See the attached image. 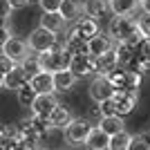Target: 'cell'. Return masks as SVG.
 <instances>
[{"label":"cell","instance_id":"cell-1","mask_svg":"<svg viewBox=\"0 0 150 150\" xmlns=\"http://www.w3.org/2000/svg\"><path fill=\"white\" fill-rule=\"evenodd\" d=\"M108 36L112 38V43L137 45L144 38V31L139 29L137 18H132V16H112L108 23Z\"/></svg>","mask_w":150,"mask_h":150},{"label":"cell","instance_id":"cell-2","mask_svg":"<svg viewBox=\"0 0 150 150\" xmlns=\"http://www.w3.org/2000/svg\"><path fill=\"white\" fill-rule=\"evenodd\" d=\"M36 58H38V63H40V69H43V72L54 74V72H58V69H67L72 54L63 47V43H56L52 50L40 52Z\"/></svg>","mask_w":150,"mask_h":150},{"label":"cell","instance_id":"cell-3","mask_svg":"<svg viewBox=\"0 0 150 150\" xmlns=\"http://www.w3.org/2000/svg\"><path fill=\"white\" fill-rule=\"evenodd\" d=\"M56 43H58V36H56V34H54V31H50V29H45V27H40V25L31 31L29 38H27L29 50H31V52H38V54H40V52L52 50Z\"/></svg>","mask_w":150,"mask_h":150},{"label":"cell","instance_id":"cell-4","mask_svg":"<svg viewBox=\"0 0 150 150\" xmlns=\"http://www.w3.org/2000/svg\"><path fill=\"white\" fill-rule=\"evenodd\" d=\"M90 128H92V123H90L88 117H85V119H81V117H72V121L63 128V130H65V139H67V144L81 146L83 141H85V137H88Z\"/></svg>","mask_w":150,"mask_h":150},{"label":"cell","instance_id":"cell-5","mask_svg":"<svg viewBox=\"0 0 150 150\" xmlns=\"http://www.w3.org/2000/svg\"><path fill=\"white\" fill-rule=\"evenodd\" d=\"M139 101V90H119L114 92L112 103H114V112L119 117H128L130 112H134Z\"/></svg>","mask_w":150,"mask_h":150},{"label":"cell","instance_id":"cell-6","mask_svg":"<svg viewBox=\"0 0 150 150\" xmlns=\"http://www.w3.org/2000/svg\"><path fill=\"white\" fill-rule=\"evenodd\" d=\"M114 92H117L114 85L108 81V76H103V74H94V79L90 81V99H92L94 103H103V101L112 99Z\"/></svg>","mask_w":150,"mask_h":150},{"label":"cell","instance_id":"cell-7","mask_svg":"<svg viewBox=\"0 0 150 150\" xmlns=\"http://www.w3.org/2000/svg\"><path fill=\"white\" fill-rule=\"evenodd\" d=\"M67 69L76 76V79L92 76V74H94V58L90 56V54H76V56L69 58Z\"/></svg>","mask_w":150,"mask_h":150},{"label":"cell","instance_id":"cell-8","mask_svg":"<svg viewBox=\"0 0 150 150\" xmlns=\"http://www.w3.org/2000/svg\"><path fill=\"white\" fill-rule=\"evenodd\" d=\"M69 31L76 34L79 38H83V40H90V38H94L96 34H101L99 20L90 18V16H79V18L74 20V27H72Z\"/></svg>","mask_w":150,"mask_h":150},{"label":"cell","instance_id":"cell-9","mask_svg":"<svg viewBox=\"0 0 150 150\" xmlns=\"http://www.w3.org/2000/svg\"><path fill=\"white\" fill-rule=\"evenodd\" d=\"M2 54L5 56H9L11 61H16V63H20L25 56H29V45H27V40H23V38H18V36H11L9 40H7L5 45H2Z\"/></svg>","mask_w":150,"mask_h":150},{"label":"cell","instance_id":"cell-10","mask_svg":"<svg viewBox=\"0 0 150 150\" xmlns=\"http://www.w3.org/2000/svg\"><path fill=\"white\" fill-rule=\"evenodd\" d=\"M56 96L54 94H36V99H34V103H31V114H36V117H43V119H47L50 117V112L56 108Z\"/></svg>","mask_w":150,"mask_h":150},{"label":"cell","instance_id":"cell-11","mask_svg":"<svg viewBox=\"0 0 150 150\" xmlns=\"http://www.w3.org/2000/svg\"><path fill=\"white\" fill-rule=\"evenodd\" d=\"M83 144H85L88 150H108V146H110V134H105L99 125H92Z\"/></svg>","mask_w":150,"mask_h":150},{"label":"cell","instance_id":"cell-12","mask_svg":"<svg viewBox=\"0 0 150 150\" xmlns=\"http://www.w3.org/2000/svg\"><path fill=\"white\" fill-rule=\"evenodd\" d=\"M52 81H54V92H69V90L76 85V79L69 69H58V72H54L52 74Z\"/></svg>","mask_w":150,"mask_h":150},{"label":"cell","instance_id":"cell-13","mask_svg":"<svg viewBox=\"0 0 150 150\" xmlns=\"http://www.w3.org/2000/svg\"><path fill=\"white\" fill-rule=\"evenodd\" d=\"M83 13L94 20H101L110 13V0H85L83 2Z\"/></svg>","mask_w":150,"mask_h":150},{"label":"cell","instance_id":"cell-14","mask_svg":"<svg viewBox=\"0 0 150 150\" xmlns=\"http://www.w3.org/2000/svg\"><path fill=\"white\" fill-rule=\"evenodd\" d=\"M29 85L34 88L36 94H54V81H52V74L50 72H38L29 79Z\"/></svg>","mask_w":150,"mask_h":150},{"label":"cell","instance_id":"cell-15","mask_svg":"<svg viewBox=\"0 0 150 150\" xmlns=\"http://www.w3.org/2000/svg\"><path fill=\"white\" fill-rule=\"evenodd\" d=\"M69 121H72V112H69L65 105H61V103H56V108H54L50 112V117H47L50 128H56V130H63Z\"/></svg>","mask_w":150,"mask_h":150},{"label":"cell","instance_id":"cell-16","mask_svg":"<svg viewBox=\"0 0 150 150\" xmlns=\"http://www.w3.org/2000/svg\"><path fill=\"white\" fill-rule=\"evenodd\" d=\"M94 58V74H103L105 76L110 69L117 67V56H114V50H108L99 56H92Z\"/></svg>","mask_w":150,"mask_h":150},{"label":"cell","instance_id":"cell-17","mask_svg":"<svg viewBox=\"0 0 150 150\" xmlns=\"http://www.w3.org/2000/svg\"><path fill=\"white\" fill-rule=\"evenodd\" d=\"M38 25L45 27V29H50V31H54V34H58V31L65 29V25H67V23L63 20V16H61L58 11H43V13H40Z\"/></svg>","mask_w":150,"mask_h":150},{"label":"cell","instance_id":"cell-18","mask_svg":"<svg viewBox=\"0 0 150 150\" xmlns=\"http://www.w3.org/2000/svg\"><path fill=\"white\" fill-rule=\"evenodd\" d=\"M112 38L108 36V34H96L94 38H90L88 40V54L90 56H99V54H103V52L112 50Z\"/></svg>","mask_w":150,"mask_h":150},{"label":"cell","instance_id":"cell-19","mask_svg":"<svg viewBox=\"0 0 150 150\" xmlns=\"http://www.w3.org/2000/svg\"><path fill=\"white\" fill-rule=\"evenodd\" d=\"M27 81H29L27 74L20 69V65H16L13 69H9L5 74V85H2V90H13V92H16V90H20Z\"/></svg>","mask_w":150,"mask_h":150},{"label":"cell","instance_id":"cell-20","mask_svg":"<svg viewBox=\"0 0 150 150\" xmlns=\"http://www.w3.org/2000/svg\"><path fill=\"white\" fill-rule=\"evenodd\" d=\"M139 11V0H110V13L114 16H134Z\"/></svg>","mask_w":150,"mask_h":150},{"label":"cell","instance_id":"cell-21","mask_svg":"<svg viewBox=\"0 0 150 150\" xmlns=\"http://www.w3.org/2000/svg\"><path fill=\"white\" fill-rule=\"evenodd\" d=\"M63 47H65L72 56H76V54H88V40L79 38L76 34H72V31H67V36L63 38Z\"/></svg>","mask_w":150,"mask_h":150},{"label":"cell","instance_id":"cell-22","mask_svg":"<svg viewBox=\"0 0 150 150\" xmlns=\"http://www.w3.org/2000/svg\"><path fill=\"white\" fill-rule=\"evenodd\" d=\"M81 11H83V5L79 0H63L61 9H58V13L63 16L65 23H74V20L81 16Z\"/></svg>","mask_w":150,"mask_h":150},{"label":"cell","instance_id":"cell-23","mask_svg":"<svg viewBox=\"0 0 150 150\" xmlns=\"http://www.w3.org/2000/svg\"><path fill=\"white\" fill-rule=\"evenodd\" d=\"M99 128L105 134H117V132H121V130H125V123H123V117H119V114H112V117H101V121H99Z\"/></svg>","mask_w":150,"mask_h":150},{"label":"cell","instance_id":"cell-24","mask_svg":"<svg viewBox=\"0 0 150 150\" xmlns=\"http://www.w3.org/2000/svg\"><path fill=\"white\" fill-rule=\"evenodd\" d=\"M112 50H114V56H117V65H121V67H125L128 61L134 58V45L130 43H114Z\"/></svg>","mask_w":150,"mask_h":150},{"label":"cell","instance_id":"cell-25","mask_svg":"<svg viewBox=\"0 0 150 150\" xmlns=\"http://www.w3.org/2000/svg\"><path fill=\"white\" fill-rule=\"evenodd\" d=\"M134 56L139 58V63H141V65L150 67V38H148V36H144L137 45H134Z\"/></svg>","mask_w":150,"mask_h":150},{"label":"cell","instance_id":"cell-26","mask_svg":"<svg viewBox=\"0 0 150 150\" xmlns=\"http://www.w3.org/2000/svg\"><path fill=\"white\" fill-rule=\"evenodd\" d=\"M130 139H132V134H130L128 130L117 132V134H112V137H110V146H108V150H128Z\"/></svg>","mask_w":150,"mask_h":150},{"label":"cell","instance_id":"cell-27","mask_svg":"<svg viewBox=\"0 0 150 150\" xmlns=\"http://www.w3.org/2000/svg\"><path fill=\"white\" fill-rule=\"evenodd\" d=\"M128 150H150V132H139V134H132Z\"/></svg>","mask_w":150,"mask_h":150},{"label":"cell","instance_id":"cell-28","mask_svg":"<svg viewBox=\"0 0 150 150\" xmlns=\"http://www.w3.org/2000/svg\"><path fill=\"white\" fill-rule=\"evenodd\" d=\"M18 65H20V69L27 74V79H31L34 74H38V72H40V63H38L36 56H31V54H29V56H25Z\"/></svg>","mask_w":150,"mask_h":150},{"label":"cell","instance_id":"cell-29","mask_svg":"<svg viewBox=\"0 0 150 150\" xmlns=\"http://www.w3.org/2000/svg\"><path fill=\"white\" fill-rule=\"evenodd\" d=\"M16 94H18V103L23 108H29L31 103H34V99H36V92H34V88L29 85V81H27L20 90H16Z\"/></svg>","mask_w":150,"mask_h":150},{"label":"cell","instance_id":"cell-30","mask_svg":"<svg viewBox=\"0 0 150 150\" xmlns=\"http://www.w3.org/2000/svg\"><path fill=\"white\" fill-rule=\"evenodd\" d=\"M137 25H139V29L144 31V36L150 38V13H144V11H141V16L137 18Z\"/></svg>","mask_w":150,"mask_h":150},{"label":"cell","instance_id":"cell-31","mask_svg":"<svg viewBox=\"0 0 150 150\" xmlns=\"http://www.w3.org/2000/svg\"><path fill=\"white\" fill-rule=\"evenodd\" d=\"M16 65H18L16 61H11V58L5 56V54H0V74H7V72H9V69H13Z\"/></svg>","mask_w":150,"mask_h":150},{"label":"cell","instance_id":"cell-32","mask_svg":"<svg viewBox=\"0 0 150 150\" xmlns=\"http://www.w3.org/2000/svg\"><path fill=\"white\" fill-rule=\"evenodd\" d=\"M61 2L63 0H40L38 5H40L43 11H58V9H61Z\"/></svg>","mask_w":150,"mask_h":150},{"label":"cell","instance_id":"cell-33","mask_svg":"<svg viewBox=\"0 0 150 150\" xmlns=\"http://www.w3.org/2000/svg\"><path fill=\"white\" fill-rule=\"evenodd\" d=\"M99 108H101V114H103V117H112V114H117V112H114L112 99H108V101H103V103H99Z\"/></svg>","mask_w":150,"mask_h":150},{"label":"cell","instance_id":"cell-34","mask_svg":"<svg viewBox=\"0 0 150 150\" xmlns=\"http://www.w3.org/2000/svg\"><path fill=\"white\" fill-rule=\"evenodd\" d=\"M101 108H99V103H94L92 108H90V112H88V119H90V123H99L101 121Z\"/></svg>","mask_w":150,"mask_h":150},{"label":"cell","instance_id":"cell-35","mask_svg":"<svg viewBox=\"0 0 150 150\" xmlns=\"http://www.w3.org/2000/svg\"><path fill=\"white\" fill-rule=\"evenodd\" d=\"M11 5L7 2V0H0V20H9L11 18Z\"/></svg>","mask_w":150,"mask_h":150},{"label":"cell","instance_id":"cell-36","mask_svg":"<svg viewBox=\"0 0 150 150\" xmlns=\"http://www.w3.org/2000/svg\"><path fill=\"white\" fill-rule=\"evenodd\" d=\"M9 38H11V29H9V25H2L0 27V50H2V45H5Z\"/></svg>","mask_w":150,"mask_h":150},{"label":"cell","instance_id":"cell-37","mask_svg":"<svg viewBox=\"0 0 150 150\" xmlns=\"http://www.w3.org/2000/svg\"><path fill=\"white\" fill-rule=\"evenodd\" d=\"M9 5H11V9H23V7L29 5V0H7Z\"/></svg>","mask_w":150,"mask_h":150},{"label":"cell","instance_id":"cell-38","mask_svg":"<svg viewBox=\"0 0 150 150\" xmlns=\"http://www.w3.org/2000/svg\"><path fill=\"white\" fill-rule=\"evenodd\" d=\"M139 9L144 13H150V0H139Z\"/></svg>","mask_w":150,"mask_h":150},{"label":"cell","instance_id":"cell-39","mask_svg":"<svg viewBox=\"0 0 150 150\" xmlns=\"http://www.w3.org/2000/svg\"><path fill=\"white\" fill-rule=\"evenodd\" d=\"M16 150H38L36 146H31V144H25V141H20V146Z\"/></svg>","mask_w":150,"mask_h":150},{"label":"cell","instance_id":"cell-40","mask_svg":"<svg viewBox=\"0 0 150 150\" xmlns=\"http://www.w3.org/2000/svg\"><path fill=\"white\" fill-rule=\"evenodd\" d=\"M5 139H7V128H5V125H0V144H2Z\"/></svg>","mask_w":150,"mask_h":150},{"label":"cell","instance_id":"cell-41","mask_svg":"<svg viewBox=\"0 0 150 150\" xmlns=\"http://www.w3.org/2000/svg\"><path fill=\"white\" fill-rule=\"evenodd\" d=\"M2 85H5V74H0V90H2Z\"/></svg>","mask_w":150,"mask_h":150},{"label":"cell","instance_id":"cell-42","mask_svg":"<svg viewBox=\"0 0 150 150\" xmlns=\"http://www.w3.org/2000/svg\"><path fill=\"white\" fill-rule=\"evenodd\" d=\"M29 2H36V5H38V2H40V0H29Z\"/></svg>","mask_w":150,"mask_h":150},{"label":"cell","instance_id":"cell-43","mask_svg":"<svg viewBox=\"0 0 150 150\" xmlns=\"http://www.w3.org/2000/svg\"><path fill=\"white\" fill-rule=\"evenodd\" d=\"M0 150H5V146H2V144H0Z\"/></svg>","mask_w":150,"mask_h":150},{"label":"cell","instance_id":"cell-44","mask_svg":"<svg viewBox=\"0 0 150 150\" xmlns=\"http://www.w3.org/2000/svg\"><path fill=\"white\" fill-rule=\"evenodd\" d=\"M148 132H150V130H148Z\"/></svg>","mask_w":150,"mask_h":150}]
</instances>
